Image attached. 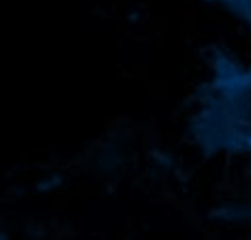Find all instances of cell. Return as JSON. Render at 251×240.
I'll list each match as a JSON object with an SVG mask.
<instances>
[{"label": "cell", "instance_id": "obj_2", "mask_svg": "<svg viewBox=\"0 0 251 240\" xmlns=\"http://www.w3.org/2000/svg\"><path fill=\"white\" fill-rule=\"evenodd\" d=\"M218 2H223L227 9H234V7H238V4L247 2V0H218Z\"/></svg>", "mask_w": 251, "mask_h": 240}, {"label": "cell", "instance_id": "obj_1", "mask_svg": "<svg viewBox=\"0 0 251 240\" xmlns=\"http://www.w3.org/2000/svg\"><path fill=\"white\" fill-rule=\"evenodd\" d=\"M234 11L251 24V0L238 4ZM218 82H221L225 99L231 101V113H236L234 132L238 139L234 145L251 152V66L240 69L238 64H231V62H221Z\"/></svg>", "mask_w": 251, "mask_h": 240}]
</instances>
